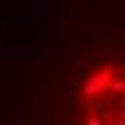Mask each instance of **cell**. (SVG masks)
I'll return each instance as SVG.
<instances>
[{
  "mask_svg": "<svg viewBox=\"0 0 125 125\" xmlns=\"http://www.w3.org/2000/svg\"><path fill=\"white\" fill-rule=\"evenodd\" d=\"M80 99L88 101L85 120L91 123H125V37L93 51Z\"/></svg>",
  "mask_w": 125,
  "mask_h": 125,
  "instance_id": "1",
  "label": "cell"
}]
</instances>
